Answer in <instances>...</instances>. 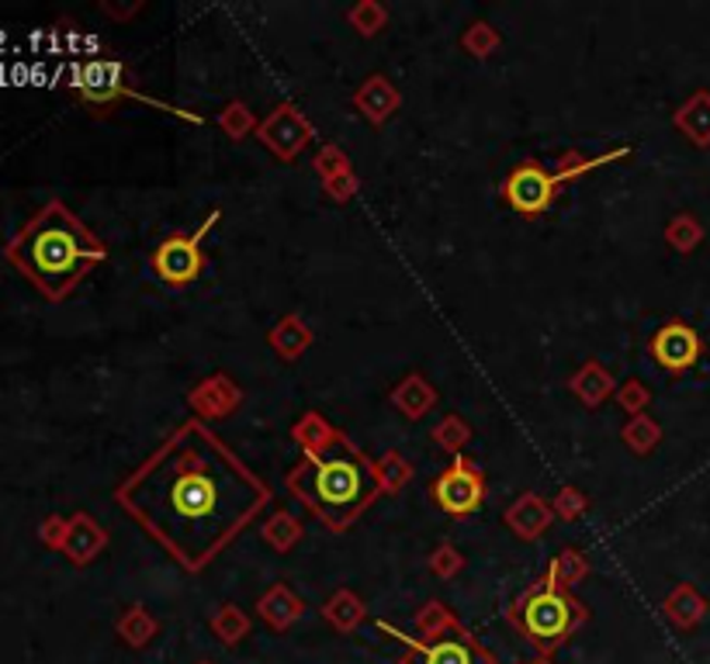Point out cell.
I'll list each match as a JSON object with an SVG mask.
<instances>
[{
	"instance_id": "6da1fadb",
	"label": "cell",
	"mask_w": 710,
	"mask_h": 664,
	"mask_svg": "<svg viewBox=\"0 0 710 664\" xmlns=\"http://www.w3.org/2000/svg\"><path fill=\"white\" fill-rule=\"evenodd\" d=\"M119 499L184 564L201 567L264 505V488L209 433L188 426Z\"/></svg>"
},
{
	"instance_id": "7a4b0ae2",
	"label": "cell",
	"mask_w": 710,
	"mask_h": 664,
	"mask_svg": "<svg viewBox=\"0 0 710 664\" xmlns=\"http://www.w3.org/2000/svg\"><path fill=\"white\" fill-rule=\"evenodd\" d=\"M104 246L60 201L46 204L8 242V260L49 298H63L95 263L104 260Z\"/></svg>"
},
{
	"instance_id": "3957f363",
	"label": "cell",
	"mask_w": 710,
	"mask_h": 664,
	"mask_svg": "<svg viewBox=\"0 0 710 664\" xmlns=\"http://www.w3.org/2000/svg\"><path fill=\"white\" fill-rule=\"evenodd\" d=\"M291 491L309 509H315L333 529H347L353 516H361L368 502L378 496V474L347 440L336 436L323 450L295 467L288 478Z\"/></svg>"
},
{
	"instance_id": "277c9868",
	"label": "cell",
	"mask_w": 710,
	"mask_h": 664,
	"mask_svg": "<svg viewBox=\"0 0 710 664\" xmlns=\"http://www.w3.org/2000/svg\"><path fill=\"white\" fill-rule=\"evenodd\" d=\"M583 619V605H575L565 592L548 581L545 588H537L520 605V626L523 634L531 637V643H537L540 651H555L562 643L575 623Z\"/></svg>"
},
{
	"instance_id": "5b68a950",
	"label": "cell",
	"mask_w": 710,
	"mask_h": 664,
	"mask_svg": "<svg viewBox=\"0 0 710 664\" xmlns=\"http://www.w3.org/2000/svg\"><path fill=\"white\" fill-rule=\"evenodd\" d=\"M621 156H624V149H616V153H610V156H600V160L583 163L575 170H562V174H548V170H540L537 163H520L507 177V184H502V198H507V204L520 215H540L558 198V187H562L565 180L586 174V170L607 166L610 160H621Z\"/></svg>"
},
{
	"instance_id": "8992f818",
	"label": "cell",
	"mask_w": 710,
	"mask_h": 664,
	"mask_svg": "<svg viewBox=\"0 0 710 664\" xmlns=\"http://www.w3.org/2000/svg\"><path fill=\"white\" fill-rule=\"evenodd\" d=\"M222 218V212H212L209 218H204L195 233L188 236H171V239H163L157 246V253H153V271L163 284H191L201 277V267H204V250H201V239L209 236L212 225Z\"/></svg>"
},
{
	"instance_id": "52a82bcc",
	"label": "cell",
	"mask_w": 710,
	"mask_h": 664,
	"mask_svg": "<svg viewBox=\"0 0 710 664\" xmlns=\"http://www.w3.org/2000/svg\"><path fill=\"white\" fill-rule=\"evenodd\" d=\"M434 502L447 512V516H472L485 499V481L482 474L469 461H454L440 478L434 481Z\"/></svg>"
},
{
	"instance_id": "ba28073f",
	"label": "cell",
	"mask_w": 710,
	"mask_h": 664,
	"mask_svg": "<svg viewBox=\"0 0 710 664\" xmlns=\"http://www.w3.org/2000/svg\"><path fill=\"white\" fill-rule=\"evenodd\" d=\"M378 630H385L388 637H396L399 643H406L409 651L420 654L416 664H493V657L475 648L472 637H440L434 643H423L416 637H409L402 630H396L391 623H378Z\"/></svg>"
},
{
	"instance_id": "9c48e42d",
	"label": "cell",
	"mask_w": 710,
	"mask_h": 664,
	"mask_svg": "<svg viewBox=\"0 0 710 664\" xmlns=\"http://www.w3.org/2000/svg\"><path fill=\"white\" fill-rule=\"evenodd\" d=\"M700 336L697 329L683 326V322H669L656 336H651V356L665 371H689L700 360Z\"/></svg>"
}]
</instances>
